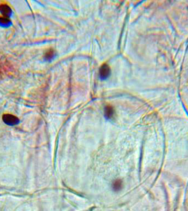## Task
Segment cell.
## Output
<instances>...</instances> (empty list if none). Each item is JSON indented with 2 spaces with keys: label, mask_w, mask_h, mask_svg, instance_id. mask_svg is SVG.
<instances>
[{
  "label": "cell",
  "mask_w": 188,
  "mask_h": 211,
  "mask_svg": "<svg viewBox=\"0 0 188 211\" xmlns=\"http://www.w3.org/2000/svg\"><path fill=\"white\" fill-rule=\"evenodd\" d=\"M3 121L6 124L10 126H14L20 123V119L14 115L10 114H5L2 116Z\"/></svg>",
  "instance_id": "1"
},
{
  "label": "cell",
  "mask_w": 188,
  "mask_h": 211,
  "mask_svg": "<svg viewBox=\"0 0 188 211\" xmlns=\"http://www.w3.org/2000/svg\"><path fill=\"white\" fill-rule=\"evenodd\" d=\"M111 69L107 64H102L100 69V77L102 80H105L110 75Z\"/></svg>",
  "instance_id": "2"
},
{
  "label": "cell",
  "mask_w": 188,
  "mask_h": 211,
  "mask_svg": "<svg viewBox=\"0 0 188 211\" xmlns=\"http://www.w3.org/2000/svg\"><path fill=\"white\" fill-rule=\"evenodd\" d=\"M0 12L4 16L8 17L11 13V9L10 7L6 5H2L0 6Z\"/></svg>",
  "instance_id": "3"
},
{
  "label": "cell",
  "mask_w": 188,
  "mask_h": 211,
  "mask_svg": "<svg viewBox=\"0 0 188 211\" xmlns=\"http://www.w3.org/2000/svg\"><path fill=\"white\" fill-rule=\"evenodd\" d=\"M105 113L107 118H111L114 115V109L111 106H107L105 110Z\"/></svg>",
  "instance_id": "4"
},
{
  "label": "cell",
  "mask_w": 188,
  "mask_h": 211,
  "mask_svg": "<svg viewBox=\"0 0 188 211\" xmlns=\"http://www.w3.org/2000/svg\"><path fill=\"white\" fill-rule=\"evenodd\" d=\"M122 182L120 180H116L113 184V189L116 191H120L122 188Z\"/></svg>",
  "instance_id": "5"
},
{
  "label": "cell",
  "mask_w": 188,
  "mask_h": 211,
  "mask_svg": "<svg viewBox=\"0 0 188 211\" xmlns=\"http://www.w3.org/2000/svg\"><path fill=\"white\" fill-rule=\"evenodd\" d=\"M55 55V52L53 50H49L46 52L45 58L46 60L50 61L52 59Z\"/></svg>",
  "instance_id": "6"
},
{
  "label": "cell",
  "mask_w": 188,
  "mask_h": 211,
  "mask_svg": "<svg viewBox=\"0 0 188 211\" xmlns=\"http://www.w3.org/2000/svg\"><path fill=\"white\" fill-rule=\"evenodd\" d=\"M9 22V20L7 18V17H1L0 18V23H7Z\"/></svg>",
  "instance_id": "7"
}]
</instances>
